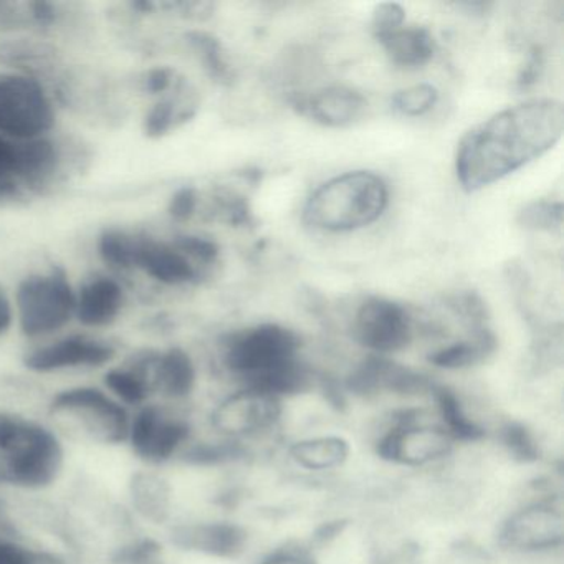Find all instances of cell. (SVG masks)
Masks as SVG:
<instances>
[{
    "instance_id": "cell-1",
    "label": "cell",
    "mask_w": 564,
    "mask_h": 564,
    "mask_svg": "<svg viewBox=\"0 0 564 564\" xmlns=\"http://www.w3.org/2000/svg\"><path fill=\"white\" fill-rule=\"evenodd\" d=\"M563 131L561 101L531 100L498 111L471 128L458 143V184L467 193H475L498 183L556 147Z\"/></svg>"
},
{
    "instance_id": "cell-2",
    "label": "cell",
    "mask_w": 564,
    "mask_h": 564,
    "mask_svg": "<svg viewBox=\"0 0 564 564\" xmlns=\"http://www.w3.org/2000/svg\"><path fill=\"white\" fill-rule=\"evenodd\" d=\"M296 333L285 326H253L227 336L223 365L240 388L260 389L280 399L312 391L315 375L300 356Z\"/></svg>"
},
{
    "instance_id": "cell-3",
    "label": "cell",
    "mask_w": 564,
    "mask_h": 564,
    "mask_svg": "<svg viewBox=\"0 0 564 564\" xmlns=\"http://www.w3.org/2000/svg\"><path fill=\"white\" fill-rule=\"evenodd\" d=\"M65 451L61 438L41 422L0 412V481L42 490L61 477Z\"/></svg>"
},
{
    "instance_id": "cell-4",
    "label": "cell",
    "mask_w": 564,
    "mask_h": 564,
    "mask_svg": "<svg viewBox=\"0 0 564 564\" xmlns=\"http://www.w3.org/2000/svg\"><path fill=\"white\" fill-rule=\"evenodd\" d=\"M388 186L368 171L333 177L310 196L305 223L326 232H351L371 226L388 207Z\"/></svg>"
},
{
    "instance_id": "cell-5",
    "label": "cell",
    "mask_w": 564,
    "mask_h": 564,
    "mask_svg": "<svg viewBox=\"0 0 564 564\" xmlns=\"http://www.w3.org/2000/svg\"><path fill=\"white\" fill-rule=\"evenodd\" d=\"M77 292L62 267L25 276L15 292L14 313L25 338L37 339L64 329L75 318Z\"/></svg>"
},
{
    "instance_id": "cell-6",
    "label": "cell",
    "mask_w": 564,
    "mask_h": 564,
    "mask_svg": "<svg viewBox=\"0 0 564 564\" xmlns=\"http://www.w3.org/2000/svg\"><path fill=\"white\" fill-rule=\"evenodd\" d=\"M563 543V498L556 494L524 501L501 523L500 544L513 554H551L561 550Z\"/></svg>"
},
{
    "instance_id": "cell-7",
    "label": "cell",
    "mask_w": 564,
    "mask_h": 564,
    "mask_svg": "<svg viewBox=\"0 0 564 564\" xmlns=\"http://www.w3.org/2000/svg\"><path fill=\"white\" fill-rule=\"evenodd\" d=\"M55 127V108L35 78L0 74V137L31 141L48 137Z\"/></svg>"
},
{
    "instance_id": "cell-8",
    "label": "cell",
    "mask_w": 564,
    "mask_h": 564,
    "mask_svg": "<svg viewBox=\"0 0 564 564\" xmlns=\"http://www.w3.org/2000/svg\"><path fill=\"white\" fill-rule=\"evenodd\" d=\"M55 415L70 419L78 429L100 444H124L131 414L127 405L104 389L77 386L57 392L51 402Z\"/></svg>"
},
{
    "instance_id": "cell-9",
    "label": "cell",
    "mask_w": 564,
    "mask_h": 564,
    "mask_svg": "<svg viewBox=\"0 0 564 564\" xmlns=\"http://www.w3.org/2000/svg\"><path fill=\"white\" fill-rule=\"evenodd\" d=\"M283 399L253 388H239L213 411V425L220 438L247 445L280 432Z\"/></svg>"
},
{
    "instance_id": "cell-10",
    "label": "cell",
    "mask_w": 564,
    "mask_h": 564,
    "mask_svg": "<svg viewBox=\"0 0 564 564\" xmlns=\"http://www.w3.org/2000/svg\"><path fill=\"white\" fill-rule=\"evenodd\" d=\"M191 435L193 427L186 417L163 405L144 404L131 415L127 442L138 458L161 465L180 455Z\"/></svg>"
},
{
    "instance_id": "cell-11",
    "label": "cell",
    "mask_w": 564,
    "mask_h": 564,
    "mask_svg": "<svg viewBox=\"0 0 564 564\" xmlns=\"http://www.w3.org/2000/svg\"><path fill=\"white\" fill-rule=\"evenodd\" d=\"M352 336L362 348L378 356L402 351L414 338V325L404 306L371 296L352 318Z\"/></svg>"
},
{
    "instance_id": "cell-12",
    "label": "cell",
    "mask_w": 564,
    "mask_h": 564,
    "mask_svg": "<svg viewBox=\"0 0 564 564\" xmlns=\"http://www.w3.org/2000/svg\"><path fill=\"white\" fill-rule=\"evenodd\" d=\"M113 346L105 339L88 335H70L39 346L25 355V368L39 375L70 371V369L104 368L113 361Z\"/></svg>"
},
{
    "instance_id": "cell-13",
    "label": "cell",
    "mask_w": 564,
    "mask_h": 564,
    "mask_svg": "<svg viewBox=\"0 0 564 564\" xmlns=\"http://www.w3.org/2000/svg\"><path fill=\"white\" fill-rule=\"evenodd\" d=\"M171 540L189 553L232 560L246 550L249 534L240 524L230 521H196L174 528Z\"/></svg>"
},
{
    "instance_id": "cell-14",
    "label": "cell",
    "mask_w": 564,
    "mask_h": 564,
    "mask_svg": "<svg viewBox=\"0 0 564 564\" xmlns=\"http://www.w3.org/2000/svg\"><path fill=\"white\" fill-rule=\"evenodd\" d=\"M134 269L170 286L189 285L199 280V270L174 243L138 236L134 246Z\"/></svg>"
},
{
    "instance_id": "cell-15",
    "label": "cell",
    "mask_w": 564,
    "mask_h": 564,
    "mask_svg": "<svg viewBox=\"0 0 564 564\" xmlns=\"http://www.w3.org/2000/svg\"><path fill=\"white\" fill-rule=\"evenodd\" d=\"M286 457L295 467L312 475H328L341 470L351 457V445L332 432L296 437L286 445Z\"/></svg>"
},
{
    "instance_id": "cell-16",
    "label": "cell",
    "mask_w": 564,
    "mask_h": 564,
    "mask_svg": "<svg viewBox=\"0 0 564 564\" xmlns=\"http://www.w3.org/2000/svg\"><path fill=\"white\" fill-rule=\"evenodd\" d=\"M124 303L127 295L117 280L107 275H95L77 292L75 318L87 328H105L117 322Z\"/></svg>"
},
{
    "instance_id": "cell-17",
    "label": "cell",
    "mask_w": 564,
    "mask_h": 564,
    "mask_svg": "<svg viewBox=\"0 0 564 564\" xmlns=\"http://www.w3.org/2000/svg\"><path fill=\"white\" fill-rule=\"evenodd\" d=\"M148 376L153 392L174 401L189 398L196 389V365L189 352L181 348L148 356Z\"/></svg>"
},
{
    "instance_id": "cell-18",
    "label": "cell",
    "mask_w": 564,
    "mask_h": 564,
    "mask_svg": "<svg viewBox=\"0 0 564 564\" xmlns=\"http://www.w3.org/2000/svg\"><path fill=\"white\" fill-rule=\"evenodd\" d=\"M366 108L368 101L359 91L348 87H329L313 95L303 111L323 127L345 128L361 120Z\"/></svg>"
},
{
    "instance_id": "cell-19",
    "label": "cell",
    "mask_w": 564,
    "mask_h": 564,
    "mask_svg": "<svg viewBox=\"0 0 564 564\" xmlns=\"http://www.w3.org/2000/svg\"><path fill=\"white\" fill-rule=\"evenodd\" d=\"M57 64V51L37 39L15 37L0 41V67L11 68L14 70L12 74L39 80L42 75L51 74Z\"/></svg>"
},
{
    "instance_id": "cell-20",
    "label": "cell",
    "mask_w": 564,
    "mask_h": 564,
    "mask_svg": "<svg viewBox=\"0 0 564 564\" xmlns=\"http://www.w3.org/2000/svg\"><path fill=\"white\" fill-rule=\"evenodd\" d=\"M379 44L386 51L389 61L399 68H408V70H415V68L424 67L434 57L435 45L431 32L424 28H402L389 32L378 39Z\"/></svg>"
},
{
    "instance_id": "cell-21",
    "label": "cell",
    "mask_w": 564,
    "mask_h": 564,
    "mask_svg": "<svg viewBox=\"0 0 564 564\" xmlns=\"http://www.w3.org/2000/svg\"><path fill=\"white\" fill-rule=\"evenodd\" d=\"M131 501L138 513L153 523H163L171 511V487L160 475L140 471L130 484Z\"/></svg>"
},
{
    "instance_id": "cell-22",
    "label": "cell",
    "mask_w": 564,
    "mask_h": 564,
    "mask_svg": "<svg viewBox=\"0 0 564 564\" xmlns=\"http://www.w3.org/2000/svg\"><path fill=\"white\" fill-rule=\"evenodd\" d=\"M474 338L454 343L429 356L432 365L442 369H465L485 361L497 348V339L488 328L471 333Z\"/></svg>"
},
{
    "instance_id": "cell-23",
    "label": "cell",
    "mask_w": 564,
    "mask_h": 564,
    "mask_svg": "<svg viewBox=\"0 0 564 564\" xmlns=\"http://www.w3.org/2000/svg\"><path fill=\"white\" fill-rule=\"evenodd\" d=\"M105 386L108 392L117 401L127 408H141L147 404L151 389L150 376H148V358L141 365L128 366V368H111L105 375Z\"/></svg>"
},
{
    "instance_id": "cell-24",
    "label": "cell",
    "mask_w": 564,
    "mask_h": 564,
    "mask_svg": "<svg viewBox=\"0 0 564 564\" xmlns=\"http://www.w3.org/2000/svg\"><path fill=\"white\" fill-rule=\"evenodd\" d=\"M184 87L181 88V91ZM177 97L164 98V100L158 101L150 111H148L147 118H144V134L148 138H163L164 134L173 131L174 128L180 124L186 123L191 118L196 115L197 100L194 95L181 100V95Z\"/></svg>"
},
{
    "instance_id": "cell-25",
    "label": "cell",
    "mask_w": 564,
    "mask_h": 564,
    "mask_svg": "<svg viewBox=\"0 0 564 564\" xmlns=\"http://www.w3.org/2000/svg\"><path fill=\"white\" fill-rule=\"evenodd\" d=\"M24 189L21 141L0 137V204L19 199Z\"/></svg>"
},
{
    "instance_id": "cell-26",
    "label": "cell",
    "mask_w": 564,
    "mask_h": 564,
    "mask_svg": "<svg viewBox=\"0 0 564 564\" xmlns=\"http://www.w3.org/2000/svg\"><path fill=\"white\" fill-rule=\"evenodd\" d=\"M134 246L137 234L115 227L104 230L98 237V253L101 260L118 270L134 269Z\"/></svg>"
},
{
    "instance_id": "cell-27",
    "label": "cell",
    "mask_w": 564,
    "mask_h": 564,
    "mask_svg": "<svg viewBox=\"0 0 564 564\" xmlns=\"http://www.w3.org/2000/svg\"><path fill=\"white\" fill-rule=\"evenodd\" d=\"M186 39L194 52L199 55L204 68L214 80L219 82V84H230L232 82V68L227 64L223 45L216 37L206 34V32H191L186 35Z\"/></svg>"
},
{
    "instance_id": "cell-28",
    "label": "cell",
    "mask_w": 564,
    "mask_h": 564,
    "mask_svg": "<svg viewBox=\"0 0 564 564\" xmlns=\"http://www.w3.org/2000/svg\"><path fill=\"white\" fill-rule=\"evenodd\" d=\"M563 204L556 200H534L518 213L517 223L527 230L554 232L563 227Z\"/></svg>"
},
{
    "instance_id": "cell-29",
    "label": "cell",
    "mask_w": 564,
    "mask_h": 564,
    "mask_svg": "<svg viewBox=\"0 0 564 564\" xmlns=\"http://www.w3.org/2000/svg\"><path fill=\"white\" fill-rule=\"evenodd\" d=\"M438 100L437 88L422 84L398 91L392 97V108L404 117H422L431 111Z\"/></svg>"
},
{
    "instance_id": "cell-30",
    "label": "cell",
    "mask_w": 564,
    "mask_h": 564,
    "mask_svg": "<svg viewBox=\"0 0 564 564\" xmlns=\"http://www.w3.org/2000/svg\"><path fill=\"white\" fill-rule=\"evenodd\" d=\"M0 564H67L57 554L34 550L12 540L0 536Z\"/></svg>"
},
{
    "instance_id": "cell-31",
    "label": "cell",
    "mask_w": 564,
    "mask_h": 564,
    "mask_svg": "<svg viewBox=\"0 0 564 564\" xmlns=\"http://www.w3.org/2000/svg\"><path fill=\"white\" fill-rule=\"evenodd\" d=\"M448 306L454 310L455 315L460 316L462 322L470 326L471 333L487 328L485 326V322H487V306L484 305L480 296L475 295V293L465 292L460 293V295H455Z\"/></svg>"
},
{
    "instance_id": "cell-32",
    "label": "cell",
    "mask_w": 564,
    "mask_h": 564,
    "mask_svg": "<svg viewBox=\"0 0 564 564\" xmlns=\"http://www.w3.org/2000/svg\"><path fill=\"white\" fill-rule=\"evenodd\" d=\"M174 246L193 262L210 265L216 263L220 256L219 246L214 240L199 236H180L174 239Z\"/></svg>"
},
{
    "instance_id": "cell-33",
    "label": "cell",
    "mask_w": 564,
    "mask_h": 564,
    "mask_svg": "<svg viewBox=\"0 0 564 564\" xmlns=\"http://www.w3.org/2000/svg\"><path fill=\"white\" fill-rule=\"evenodd\" d=\"M404 21L405 12L401 6L394 4V2H384V4L376 6L372 11V32H375L376 39L382 37V35L402 28Z\"/></svg>"
},
{
    "instance_id": "cell-34",
    "label": "cell",
    "mask_w": 564,
    "mask_h": 564,
    "mask_svg": "<svg viewBox=\"0 0 564 564\" xmlns=\"http://www.w3.org/2000/svg\"><path fill=\"white\" fill-rule=\"evenodd\" d=\"M197 204H199V194L196 187L184 186L171 197L167 213L177 223H186L196 214Z\"/></svg>"
},
{
    "instance_id": "cell-35",
    "label": "cell",
    "mask_w": 564,
    "mask_h": 564,
    "mask_svg": "<svg viewBox=\"0 0 564 564\" xmlns=\"http://www.w3.org/2000/svg\"><path fill=\"white\" fill-rule=\"evenodd\" d=\"M257 564H316V561L308 550L286 544V546L270 551Z\"/></svg>"
},
{
    "instance_id": "cell-36",
    "label": "cell",
    "mask_w": 564,
    "mask_h": 564,
    "mask_svg": "<svg viewBox=\"0 0 564 564\" xmlns=\"http://www.w3.org/2000/svg\"><path fill=\"white\" fill-rule=\"evenodd\" d=\"M143 90L150 95H161L177 84L176 72L170 67H156L143 77Z\"/></svg>"
},
{
    "instance_id": "cell-37",
    "label": "cell",
    "mask_w": 564,
    "mask_h": 564,
    "mask_svg": "<svg viewBox=\"0 0 564 564\" xmlns=\"http://www.w3.org/2000/svg\"><path fill=\"white\" fill-rule=\"evenodd\" d=\"M15 313L12 302L4 286L0 285V336H4L14 325Z\"/></svg>"
}]
</instances>
